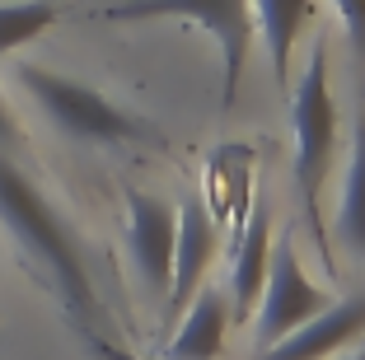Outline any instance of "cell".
I'll return each instance as SVG.
<instances>
[{
  "label": "cell",
  "mask_w": 365,
  "mask_h": 360,
  "mask_svg": "<svg viewBox=\"0 0 365 360\" xmlns=\"http://www.w3.org/2000/svg\"><path fill=\"white\" fill-rule=\"evenodd\" d=\"M19 85L38 98L47 122L56 131H66L71 140H85V145H140V140L155 145L160 140V131L150 122L131 117L108 94H98L94 85H80L71 75L43 71V66H19Z\"/></svg>",
  "instance_id": "2"
},
{
  "label": "cell",
  "mask_w": 365,
  "mask_h": 360,
  "mask_svg": "<svg viewBox=\"0 0 365 360\" xmlns=\"http://www.w3.org/2000/svg\"><path fill=\"white\" fill-rule=\"evenodd\" d=\"M267 262H272V211L267 206H253L248 225H239V234H235V262H230V286H225L235 323L253 318L262 281H267Z\"/></svg>",
  "instance_id": "9"
},
{
  "label": "cell",
  "mask_w": 365,
  "mask_h": 360,
  "mask_svg": "<svg viewBox=\"0 0 365 360\" xmlns=\"http://www.w3.org/2000/svg\"><path fill=\"white\" fill-rule=\"evenodd\" d=\"M103 19L113 24H145V19H187L197 29H206L220 43V108H235L239 85H244L248 47H253V0H122L108 5Z\"/></svg>",
  "instance_id": "4"
},
{
  "label": "cell",
  "mask_w": 365,
  "mask_h": 360,
  "mask_svg": "<svg viewBox=\"0 0 365 360\" xmlns=\"http://www.w3.org/2000/svg\"><path fill=\"white\" fill-rule=\"evenodd\" d=\"M0 225L10 230L19 253L47 276V286L61 295V304L76 318H98V295L89 281V267L80 257L76 234L66 230L56 206L33 187V178L0 155Z\"/></svg>",
  "instance_id": "1"
},
{
  "label": "cell",
  "mask_w": 365,
  "mask_h": 360,
  "mask_svg": "<svg viewBox=\"0 0 365 360\" xmlns=\"http://www.w3.org/2000/svg\"><path fill=\"white\" fill-rule=\"evenodd\" d=\"M333 10L342 19V33H346V43H351L356 61L365 66V0H333Z\"/></svg>",
  "instance_id": "14"
},
{
  "label": "cell",
  "mask_w": 365,
  "mask_h": 360,
  "mask_svg": "<svg viewBox=\"0 0 365 360\" xmlns=\"http://www.w3.org/2000/svg\"><path fill=\"white\" fill-rule=\"evenodd\" d=\"M346 360H365V351H356V356H346Z\"/></svg>",
  "instance_id": "17"
},
{
  "label": "cell",
  "mask_w": 365,
  "mask_h": 360,
  "mask_svg": "<svg viewBox=\"0 0 365 360\" xmlns=\"http://www.w3.org/2000/svg\"><path fill=\"white\" fill-rule=\"evenodd\" d=\"M173 239H178V206H169L155 192H127V248L136 276L145 281L150 295H169L173 272Z\"/></svg>",
  "instance_id": "7"
},
{
  "label": "cell",
  "mask_w": 365,
  "mask_h": 360,
  "mask_svg": "<svg viewBox=\"0 0 365 360\" xmlns=\"http://www.w3.org/2000/svg\"><path fill=\"white\" fill-rule=\"evenodd\" d=\"M61 14V0H10L0 5V56L14 47L33 43L38 33H47Z\"/></svg>",
  "instance_id": "13"
},
{
  "label": "cell",
  "mask_w": 365,
  "mask_h": 360,
  "mask_svg": "<svg viewBox=\"0 0 365 360\" xmlns=\"http://www.w3.org/2000/svg\"><path fill=\"white\" fill-rule=\"evenodd\" d=\"M290 127H295V192L309 215L314 234L323 239L319 225V192L328 182V164H333L337 145V103H333V71H328V38L319 33V43L309 47L304 75L290 98Z\"/></svg>",
  "instance_id": "3"
},
{
  "label": "cell",
  "mask_w": 365,
  "mask_h": 360,
  "mask_svg": "<svg viewBox=\"0 0 365 360\" xmlns=\"http://www.w3.org/2000/svg\"><path fill=\"white\" fill-rule=\"evenodd\" d=\"M333 304L328 290L304 272L300 253H295V234L281 230V239H272V262H267V281H262L258 309H253V341L258 351L277 346L286 332H295L300 323H309L314 314Z\"/></svg>",
  "instance_id": "5"
},
{
  "label": "cell",
  "mask_w": 365,
  "mask_h": 360,
  "mask_svg": "<svg viewBox=\"0 0 365 360\" xmlns=\"http://www.w3.org/2000/svg\"><path fill=\"white\" fill-rule=\"evenodd\" d=\"M230 295L220 286L206 281L192 295V304L178 314L173 323V337L164 346V360H215L225 351V332H230Z\"/></svg>",
  "instance_id": "10"
},
{
  "label": "cell",
  "mask_w": 365,
  "mask_h": 360,
  "mask_svg": "<svg viewBox=\"0 0 365 360\" xmlns=\"http://www.w3.org/2000/svg\"><path fill=\"white\" fill-rule=\"evenodd\" d=\"M333 244L346 257L365 262V117L356 122V140L346 155V173H342V197L333 211Z\"/></svg>",
  "instance_id": "12"
},
{
  "label": "cell",
  "mask_w": 365,
  "mask_h": 360,
  "mask_svg": "<svg viewBox=\"0 0 365 360\" xmlns=\"http://www.w3.org/2000/svg\"><path fill=\"white\" fill-rule=\"evenodd\" d=\"M89 346L98 351L103 360H145V356H131V351H122V346H113L108 337H89Z\"/></svg>",
  "instance_id": "15"
},
{
  "label": "cell",
  "mask_w": 365,
  "mask_h": 360,
  "mask_svg": "<svg viewBox=\"0 0 365 360\" xmlns=\"http://www.w3.org/2000/svg\"><path fill=\"white\" fill-rule=\"evenodd\" d=\"M215 257H220V220L202 197H187L178 206V239H173V272H169V295H164L160 318L178 323V314L192 304V295L206 286Z\"/></svg>",
  "instance_id": "6"
},
{
  "label": "cell",
  "mask_w": 365,
  "mask_h": 360,
  "mask_svg": "<svg viewBox=\"0 0 365 360\" xmlns=\"http://www.w3.org/2000/svg\"><path fill=\"white\" fill-rule=\"evenodd\" d=\"M14 136V117H10V108L0 103V140H10Z\"/></svg>",
  "instance_id": "16"
},
{
  "label": "cell",
  "mask_w": 365,
  "mask_h": 360,
  "mask_svg": "<svg viewBox=\"0 0 365 360\" xmlns=\"http://www.w3.org/2000/svg\"><path fill=\"white\" fill-rule=\"evenodd\" d=\"M309 19H314V0H253V33L267 47L277 89H286L290 56H295V43H300V33Z\"/></svg>",
  "instance_id": "11"
},
{
  "label": "cell",
  "mask_w": 365,
  "mask_h": 360,
  "mask_svg": "<svg viewBox=\"0 0 365 360\" xmlns=\"http://www.w3.org/2000/svg\"><path fill=\"white\" fill-rule=\"evenodd\" d=\"M356 337H365V295L328 304L323 314H314L309 323L286 332L277 346L258 351V360H328L342 346H351Z\"/></svg>",
  "instance_id": "8"
}]
</instances>
